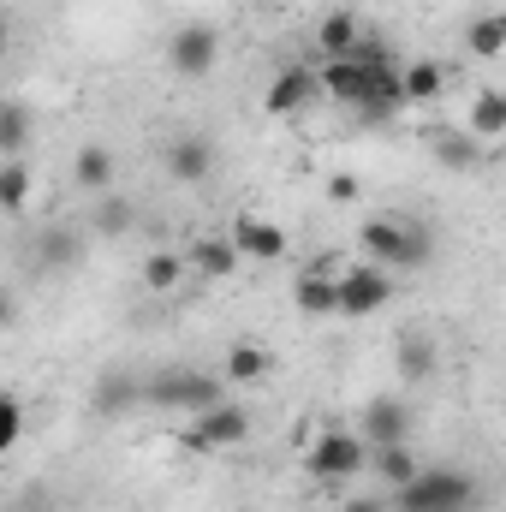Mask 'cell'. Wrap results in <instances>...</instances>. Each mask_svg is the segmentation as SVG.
I'll use <instances>...</instances> for the list:
<instances>
[{"label":"cell","mask_w":506,"mask_h":512,"mask_svg":"<svg viewBox=\"0 0 506 512\" xmlns=\"http://www.w3.org/2000/svg\"><path fill=\"white\" fill-rule=\"evenodd\" d=\"M477 477L459 465H423L405 489H393L399 512H477Z\"/></svg>","instance_id":"6da1fadb"},{"label":"cell","mask_w":506,"mask_h":512,"mask_svg":"<svg viewBox=\"0 0 506 512\" xmlns=\"http://www.w3.org/2000/svg\"><path fill=\"white\" fill-rule=\"evenodd\" d=\"M370 459H376V447H370L358 429H340V423H334V429H322V435L304 447V471H310L328 495H340V489L370 465Z\"/></svg>","instance_id":"7a4b0ae2"},{"label":"cell","mask_w":506,"mask_h":512,"mask_svg":"<svg viewBox=\"0 0 506 512\" xmlns=\"http://www.w3.org/2000/svg\"><path fill=\"white\" fill-rule=\"evenodd\" d=\"M358 245L364 256H376L381 268H423L435 256V233L417 227V221H393V215H376L358 227Z\"/></svg>","instance_id":"3957f363"},{"label":"cell","mask_w":506,"mask_h":512,"mask_svg":"<svg viewBox=\"0 0 506 512\" xmlns=\"http://www.w3.org/2000/svg\"><path fill=\"white\" fill-rule=\"evenodd\" d=\"M143 399L161 405V411H209L227 399V376H209V370H167V376H149L143 382Z\"/></svg>","instance_id":"277c9868"},{"label":"cell","mask_w":506,"mask_h":512,"mask_svg":"<svg viewBox=\"0 0 506 512\" xmlns=\"http://www.w3.org/2000/svg\"><path fill=\"white\" fill-rule=\"evenodd\" d=\"M245 435H251L245 405H239V399H221V405L197 411V417L179 429V447H185V453H227V447H239Z\"/></svg>","instance_id":"5b68a950"},{"label":"cell","mask_w":506,"mask_h":512,"mask_svg":"<svg viewBox=\"0 0 506 512\" xmlns=\"http://www.w3.org/2000/svg\"><path fill=\"white\" fill-rule=\"evenodd\" d=\"M387 298H393V274L381 262H346V274H340V316L364 322V316H376Z\"/></svg>","instance_id":"8992f818"},{"label":"cell","mask_w":506,"mask_h":512,"mask_svg":"<svg viewBox=\"0 0 506 512\" xmlns=\"http://www.w3.org/2000/svg\"><path fill=\"white\" fill-rule=\"evenodd\" d=\"M167 66H173L179 78H209V72L221 66V36H215L209 24H179V30L167 36Z\"/></svg>","instance_id":"52a82bcc"},{"label":"cell","mask_w":506,"mask_h":512,"mask_svg":"<svg viewBox=\"0 0 506 512\" xmlns=\"http://www.w3.org/2000/svg\"><path fill=\"white\" fill-rule=\"evenodd\" d=\"M316 96H322V78H316V66H280V72H274V84L262 90V114H274V120H292V114H304Z\"/></svg>","instance_id":"ba28073f"},{"label":"cell","mask_w":506,"mask_h":512,"mask_svg":"<svg viewBox=\"0 0 506 512\" xmlns=\"http://www.w3.org/2000/svg\"><path fill=\"white\" fill-rule=\"evenodd\" d=\"M316 78H322V96H328V102H346V108H358V114H364V102H370V90H376V78H370L364 60H322Z\"/></svg>","instance_id":"9c48e42d"},{"label":"cell","mask_w":506,"mask_h":512,"mask_svg":"<svg viewBox=\"0 0 506 512\" xmlns=\"http://www.w3.org/2000/svg\"><path fill=\"white\" fill-rule=\"evenodd\" d=\"M161 167H167V179H179V185H203V179L215 173V143L197 137V131H185V137H173V143L161 149Z\"/></svg>","instance_id":"30bf717a"},{"label":"cell","mask_w":506,"mask_h":512,"mask_svg":"<svg viewBox=\"0 0 506 512\" xmlns=\"http://www.w3.org/2000/svg\"><path fill=\"white\" fill-rule=\"evenodd\" d=\"M358 435H364L370 447H405V441H411V405H405V399H370Z\"/></svg>","instance_id":"8fae6325"},{"label":"cell","mask_w":506,"mask_h":512,"mask_svg":"<svg viewBox=\"0 0 506 512\" xmlns=\"http://www.w3.org/2000/svg\"><path fill=\"white\" fill-rule=\"evenodd\" d=\"M233 245L245 262H286V227H274V221H262V215H239L233 221Z\"/></svg>","instance_id":"7c38bea8"},{"label":"cell","mask_w":506,"mask_h":512,"mask_svg":"<svg viewBox=\"0 0 506 512\" xmlns=\"http://www.w3.org/2000/svg\"><path fill=\"white\" fill-rule=\"evenodd\" d=\"M185 262H191V274H203V280H233L245 256L233 245V233H203V239H191Z\"/></svg>","instance_id":"4fadbf2b"},{"label":"cell","mask_w":506,"mask_h":512,"mask_svg":"<svg viewBox=\"0 0 506 512\" xmlns=\"http://www.w3.org/2000/svg\"><path fill=\"white\" fill-rule=\"evenodd\" d=\"M268 370H274V358H268V346H256V340H233V346H227V358H221L227 387H256Z\"/></svg>","instance_id":"5bb4252c"},{"label":"cell","mask_w":506,"mask_h":512,"mask_svg":"<svg viewBox=\"0 0 506 512\" xmlns=\"http://www.w3.org/2000/svg\"><path fill=\"white\" fill-rule=\"evenodd\" d=\"M465 131L477 143H501L506 137V90H477L465 108Z\"/></svg>","instance_id":"9a60e30c"},{"label":"cell","mask_w":506,"mask_h":512,"mask_svg":"<svg viewBox=\"0 0 506 512\" xmlns=\"http://www.w3.org/2000/svg\"><path fill=\"white\" fill-rule=\"evenodd\" d=\"M364 42V30H358V12H328L322 24H316V48H322V60H352V48Z\"/></svg>","instance_id":"2e32d148"},{"label":"cell","mask_w":506,"mask_h":512,"mask_svg":"<svg viewBox=\"0 0 506 512\" xmlns=\"http://www.w3.org/2000/svg\"><path fill=\"white\" fill-rule=\"evenodd\" d=\"M72 179H78V191H90V197H108V191H114V149H102V143H84V149L72 155Z\"/></svg>","instance_id":"e0dca14e"},{"label":"cell","mask_w":506,"mask_h":512,"mask_svg":"<svg viewBox=\"0 0 506 512\" xmlns=\"http://www.w3.org/2000/svg\"><path fill=\"white\" fill-rule=\"evenodd\" d=\"M292 298H298V310H304V316H340V280H334V274L304 268V274H298V286H292Z\"/></svg>","instance_id":"ac0fdd59"},{"label":"cell","mask_w":506,"mask_h":512,"mask_svg":"<svg viewBox=\"0 0 506 512\" xmlns=\"http://www.w3.org/2000/svg\"><path fill=\"white\" fill-rule=\"evenodd\" d=\"M399 84H405V108H429V102H441L447 72L435 60H411V66H399Z\"/></svg>","instance_id":"d6986e66"},{"label":"cell","mask_w":506,"mask_h":512,"mask_svg":"<svg viewBox=\"0 0 506 512\" xmlns=\"http://www.w3.org/2000/svg\"><path fill=\"white\" fill-rule=\"evenodd\" d=\"M185 274H191L185 251H149V256H143V268H137L143 292H179V280H185Z\"/></svg>","instance_id":"ffe728a7"},{"label":"cell","mask_w":506,"mask_h":512,"mask_svg":"<svg viewBox=\"0 0 506 512\" xmlns=\"http://www.w3.org/2000/svg\"><path fill=\"white\" fill-rule=\"evenodd\" d=\"M465 48H471L477 60H501L506 54V12H483V18H471V24H465Z\"/></svg>","instance_id":"44dd1931"},{"label":"cell","mask_w":506,"mask_h":512,"mask_svg":"<svg viewBox=\"0 0 506 512\" xmlns=\"http://www.w3.org/2000/svg\"><path fill=\"white\" fill-rule=\"evenodd\" d=\"M435 161L453 167V173H465V167L483 161V143H477L471 131H435Z\"/></svg>","instance_id":"7402d4cb"},{"label":"cell","mask_w":506,"mask_h":512,"mask_svg":"<svg viewBox=\"0 0 506 512\" xmlns=\"http://www.w3.org/2000/svg\"><path fill=\"white\" fill-rule=\"evenodd\" d=\"M417 471H423V465H417V453H411V447H376V477H381V489H387V495H393V489H405Z\"/></svg>","instance_id":"603a6c76"},{"label":"cell","mask_w":506,"mask_h":512,"mask_svg":"<svg viewBox=\"0 0 506 512\" xmlns=\"http://www.w3.org/2000/svg\"><path fill=\"white\" fill-rule=\"evenodd\" d=\"M36 256H42L48 268H72V262L84 256V233H72V227H48V233L36 239Z\"/></svg>","instance_id":"cb8c5ba5"},{"label":"cell","mask_w":506,"mask_h":512,"mask_svg":"<svg viewBox=\"0 0 506 512\" xmlns=\"http://www.w3.org/2000/svg\"><path fill=\"white\" fill-rule=\"evenodd\" d=\"M90 399H96V411H102V417H120L131 399H143V382H137V376H102Z\"/></svg>","instance_id":"d4e9b609"},{"label":"cell","mask_w":506,"mask_h":512,"mask_svg":"<svg viewBox=\"0 0 506 512\" xmlns=\"http://www.w3.org/2000/svg\"><path fill=\"white\" fill-rule=\"evenodd\" d=\"M24 203H30V173H24V161H6L0 167V209L24 215Z\"/></svg>","instance_id":"484cf974"},{"label":"cell","mask_w":506,"mask_h":512,"mask_svg":"<svg viewBox=\"0 0 506 512\" xmlns=\"http://www.w3.org/2000/svg\"><path fill=\"white\" fill-rule=\"evenodd\" d=\"M399 376L405 382H429L435 376V346L429 340H399Z\"/></svg>","instance_id":"4316f807"},{"label":"cell","mask_w":506,"mask_h":512,"mask_svg":"<svg viewBox=\"0 0 506 512\" xmlns=\"http://www.w3.org/2000/svg\"><path fill=\"white\" fill-rule=\"evenodd\" d=\"M96 233H102V239L131 233V203H126V197H114V191H108V197H96Z\"/></svg>","instance_id":"83f0119b"},{"label":"cell","mask_w":506,"mask_h":512,"mask_svg":"<svg viewBox=\"0 0 506 512\" xmlns=\"http://www.w3.org/2000/svg\"><path fill=\"white\" fill-rule=\"evenodd\" d=\"M24 137H30V114L12 102L6 114H0V149H6V161H18V149H24Z\"/></svg>","instance_id":"f1b7e54d"},{"label":"cell","mask_w":506,"mask_h":512,"mask_svg":"<svg viewBox=\"0 0 506 512\" xmlns=\"http://www.w3.org/2000/svg\"><path fill=\"white\" fill-rule=\"evenodd\" d=\"M18 441H24V399L6 393L0 399V447H18Z\"/></svg>","instance_id":"f546056e"},{"label":"cell","mask_w":506,"mask_h":512,"mask_svg":"<svg viewBox=\"0 0 506 512\" xmlns=\"http://www.w3.org/2000/svg\"><path fill=\"white\" fill-rule=\"evenodd\" d=\"M328 197H334V203H358V197H364V185H358L352 173H334V179H328Z\"/></svg>","instance_id":"4dcf8cb0"},{"label":"cell","mask_w":506,"mask_h":512,"mask_svg":"<svg viewBox=\"0 0 506 512\" xmlns=\"http://www.w3.org/2000/svg\"><path fill=\"white\" fill-rule=\"evenodd\" d=\"M387 495H340V512H387Z\"/></svg>","instance_id":"1f68e13d"}]
</instances>
